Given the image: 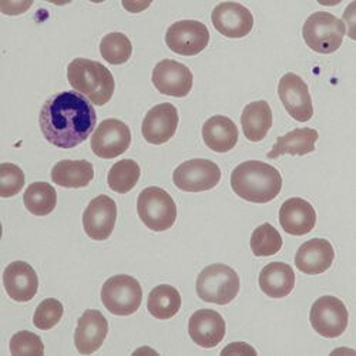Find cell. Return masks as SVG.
Wrapping results in <instances>:
<instances>
[{
    "instance_id": "cell-1",
    "label": "cell",
    "mask_w": 356,
    "mask_h": 356,
    "mask_svg": "<svg viewBox=\"0 0 356 356\" xmlns=\"http://www.w3.org/2000/svg\"><path fill=\"white\" fill-rule=\"evenodd\" d=\"M97 114L93 104L77 92H62L46 100L39 124L44 138L58 148H74L93 133Z\"/></svg>"
},
{
    "instance_id": "cell-2",
    "label": "cell",
    "mask_w": 356,
    "mask_h": 356,
    "mask_svg": "<svg viewBox=\"0 0 356 356\" xmlns=\"http://www.w3.org/2000/svg\"><path fill=\"white\" fill-rule=\"evenodd\" d=\"M234 193L245 201L266 204L282 190L281 172L266 163L250 160L236 165L231 174Z\"/></svg>"
},
{
    "instance_id": "cell-3",
    "label": "cell",
    "mask_w": 356,
    "mask_h": 356,
    "mask_svg": "<svg viewBox=\"0 0 356 356\" xmlns=\"http://www.w3.org/2000/svg\"><path fill=\"white\" fill-rule=\"evenodd\" d=\"M67 80L74 90L95 106L107 104L114 95V77L100 62L77 57L67 67Z\"/></svg>"
},
{
    "instance_id": "cell-4",
    "label": "cell",
    "mask_w": 356,
    "mask_h": 356,
    "mask_svg": "<svg viewBox=\"0 0 356 356\" xmlns=\"http://www.w3.org/2000/svg\"><path fill=\"white\" fill-rule=\"evenodd\" d=\"M195 289L204 302L227 305L240 292V277L225 264H213L200 273Z\"/></svg>"
},
{
    "instance_id": "cell-5",
    "label": "cell",
    "mask_w": 356,
    "mask_h": 356,
    "mask_svg": "<svg viewBox=\"0 0 356 356\" xmlns=\"http://www.w3.org/2000/svg\"><path fill=\"white\" fill-rule=\"evenodd\" d=\"M346 35V24L330 12H315L304 23L302 36L307 46L321 54L335 53Z\"/></svg>"
},
{
    "instance_id": "cell-6",
    "label": "cell",
    "mask_w": 356,
    "mask_h": 356,
    "mask_svg": "<svg viewBox=\"0 0 356 356\" xmlns=\"http://www.w3.org/2000/svg\"><path fill=\"white\" fill-rule=\"evenodd\" d=\"M137 213L148 229L161 232L174 225L177 220V205L165 190L148 187L138 194Z\"/></svg>"
},
{
    "instance_id": "cell-7",
    "label": "cell",
    "mask_w": 356,
    "mask_h": 356,
    "mask_svg": "<svg viewBox=\"0 0 356 356\" xmlns=\"http://www.w3.org/2000/svg\"><path fill=\"white\" fill-rule=\"evenodd\" d=\"M143 301V288L130 275H114L102 288V302L108 312L118 316H129L138 311Z\"/></svg>"
},
{
    "instance_id": "cell-8",
    "label": "cell",
    "mask_w": 356,
    "mask_h": 356,
    "mask_svg": "<svg viewBox=\"0 0 356 356\" xmlns=\"http://www.w3.org/2000/svg\"><path fill=\"white\" fill-rule=\"evenodd\" d=\"M221 180L220 167L205 159L188 160L174 170V186L186 193H202L213 190Z\"/></svg>"
},
{
    "instance_id": "cell-9",
    "label": "cell",
    "mask_w": 356,
    "mask_h": 356,
    "mask_svg": "<svg viewBox=\"0 0 356 356\" xmlns=\"http://www.w3.org/2000/svg\"><path fill=\"white\" fill-rule=\"evenodd\" d=\"M309 321L315 332L323 338H339L348 328L349 314L345 304L332 295L316 300L311 308Z\"/></svg>"
},
{
    "instance_id": "cell-10",
    "label": "cell",
    "mask_w": 356,
    "mask_h": 356,
    "mask_svg": "<svg viewBox=\"0 0 356 356\" xmlns=\"http://www.w3.org/2000/svg\"><path fill=\"white\" fill-rule=\"evenodd\" d=\"M210 42V32L198 20H180L172 23L165 33L168 49L180 56H195Z\"/></svg>"
},
{
    "instance_id": "cell-11",
    "label": "cell",
    "mask_w": 356,
    "mask_h": 356,
    "mask_svg": "<svg viewBox=\"0 0 356 356\" xmlns=\"http://www.w3.org/2000/svg\"><path fill=\"white\" fill-rule=\"evenodd\" d=\"M131 144V131L117 118L102 122L92 136V150L100 159H115L124 154Z\"/></svg>"
},
{
    "instance_id": "cell-12",
    "label": "cell",
    "mask_w": 356,
    "mask_h": 356,
    "mask_svg": "<svg viewBox=\"0 0 356 356\" xmlns=\"http://www.w3.org/2000/svg\"><path fill=\"white\" fill-rule=\"evenodd\" d=\"M278 96L293 120L300 123L311 120L314 106L308 84L302 77L295 73L284 74L278 84Z\"/></svg>"
},
{
    "instance_id": "cell-13",
    "label": "cell",
    "mask_w": 356,
    "mask_h": 356,
    "mask_svg": "<svg viewBox=\"0 0 356 356\" xmlns=\"http://www.w3.org/2000/svg\"><path fill=\"white\" fill-rule=\"evenodd\" d=\"M152 80L161 95L178 99L188 96L194 83L191 70L186 65L171 60V58H165L156 65Z\"/></svg>"
},
{
    "instance_id": "cell-14",
    "label": "cell",
    "mask_w": 356,
    "mask_h": 356,
    "mask_svg": "<svg viewBox=\"0 0 356 356\" xmlns=\"http://www.w3.org/2000/svg\"><path fill=\"white\" fill-rule=\"evenodd\" d=\"M117 221V205L108 195H99L90 201L83 214V228L95 241L110 238Z\"/></svg>"
},
{
    "instance_id": "cell-15",
    "label": "cell",
    "mask_w": 356,
    "mask_h": 356,
    "mask_svg": "<svg viewBox=\"0 0 356 356\" xmlns=\"http://www.w3.org/2000/svg\"><path fill=\"white\" fill-rule=\"evenodd\" d=\"M216 31L229 39H241L251 33L254 27L252 13L236 2H222L211 15Z\"/></svg>"
},
{
    "instance_id": "cell-16",
    "label": "cell",
    "mask_w": 356,
    "mask_h": 356,
    "mask_svg": "<svg viewBox=\"0 0 356 356\" xmlns=\"http://www.w3.org/2000/svg\"><path fill=\"white\" fill-rule=\"evenodd\" d=\"M178 110L171 103H161L148 111L143 120L141 133L147 143L161 145L170 141L178 127Z\"/></svg>"
},
{
    "instance_id": "cell-17",
    "label": "cell",
    "mask_w": 356,
    "mask_h": 356,
    "mask_svg": "<svg viewBox=\"0 0 356 356\" xmlns=\"http://www.w3.org/2000/svg\"><path fill=\"white\" fill-rule=\"evenodd\" d=\"M108 334V322L97 309H87L77 321L74 345L79 353L92 355L99 350Z\"/></svg>"
},
{
    "instance_id": "cell-18",
    "label": "cell",
    "mask_w": 356,
    "mask_h": 356,
    "mask_svg": "<svg viewBox=\"0 0 356 356\" xmlns=\"http://www.w3.org/2000/svg\"><path fill=\"white\" fill-rule=\"evenodd\" d=\"M188 334L195 345L205 349L216 348L225 337V321L217 311L200 309L188 321Z\"/></svg>"
},
{
    "instance_id": "cell-19",
    "label": "cell",
    "mask_w": 356,
    "mask_h": 356,
    "mask_svg": "<svg viewBox=\"0 0 356 356\" xmlns=\"http://www.w3.org/2000/svg\"><path fill=\"white\" fill-rule=\"evenodd\" d=\"M3 286L16 302L32 301L39 289V278L33 266L24 261H15L3 273Z\"/></svg>"
},
{
    "instance_id": "cell-20",
    "label": "cell",
    "mask_w": 356,
    "mask_h": 356,
    "mask_svg": "<svg viewBox=\"0 0 356 356\" xmlns=\"http://www.w3.org/2000/svg\"><path fill=\"white\" fill-rule=\"evenodd\" d=\"M335 251L328 240L314 238L304 243L295 255V265L307 275H318L331 268Z\"/></svg>"
},
{
    "instance_id": "cell-21",
    "label": "cell",
    "mask_w": 356,
    "mask_h": 356,
    "mask_svg": "<svg viewBox=\"0 0 356 356\" xmlns=\"http://www.w3.org/2000/svg\"><path fill=\"white\" fill-rule=\"evenodd\" d=\"M280 224L284 228V231L289 235H305L315 228V209L304 198H289L281 205Z\"/></svg>"
},
{
    "instance_id": "cell-22",
    "label": "cell",
    "mask_w": 356,
    "mask_h": 356,
    "mask_svg": "<svg viewBox=\"0 0 356 356\" xmlns=\"http://www.w3.org/2000/svg\"><path fill=\"white\" fill-rule=\"evenodd\" d=\"M205 145L216 153H228L238 143V129L229 117L213 115L202 126Z\"/></svg>"
},
{
    "instance_id": "cell-23",
    "label": "cell",
    "mask_w": 356,
    "mask_h": 356,
    "mask_svg": "<svg viewBox=\"0 0 356 356\" xmlns=\"http://www.w3.org/2000/svg\"><path fill=\"white\" fill-rule=\"evenodd\" d=\"M295 286V273L285 262L265 265L259 274V288L270 298H285Z\"/></svg>"
},
{
    "instance_id": "cell-24",
    "label": "cell",
    "mask_w": 356,
    "mask_h": 356,
    "mask_svg": "<svg viewBox=\"0 0 356 356\" xmlns=\"http://www.w3.org/2000/svg\"><path fill=\"white\" fill-rule=\"evenodd\" d=\"M95 178V167L86 160H62L51 168V180L65 188L87 187Z\"/></svg>"
},
{
    "instance_id": "cell-25",
    "label": "cell",
    "mask_w": 356,
    "mask_h": 356,
    "mask_svg": "<svg viewBox=\"0 0 356 356\" xmlns=\"http://www.w3.org/2000/svg\"><path fill=\"white\" fill-rule=\"evenodd\" d=\"M319 138V134L315 129L304 127L295 129L285 136L278 137L273 150L268 153V159H278L285 154L291 156H307L315 152V144Z\"/></svg>"
},
{
    "instance_id": "cell-26",
    "label": "cell",
    "mask_w": 356,
    "mask_h": 356,
    "mask_svg": "<svg viewBox=\"0 0 356 356\" xmlns=\"http://www.w3.org/2000/svg\"><path fill=\"white\" fill-rule=\"evenodd\" d=\"M241 124L247 140L252 143L264 140L273 127V110L270 104L265 100H258L245 106Z\"/></svg>"
},
{
    "instance_id": "cell-27",
    "label": "cell",
    "mask_w": 356,
    "mask_h": 356,
    "mask_svg": "<svg viewBox=\"0 0 356 356\" xmlns=\"http://www.w3.org/2000/svg\"><path fill=\"white\" fill-rule=\"evenodd\" d=\"M181 308V295L174 286L157 285L148 295L147 309L157 319H171Z\"/></svg>"
},
{
    "instance_id": "cell-28",
    "label": "cell",
    "mask_w": 356,
    "mask_h": 356,
    "mask_svg": "<svg viewBox=\"0 0 356 356\" xmlns=\"http://www.w3.org/2000/svg\"><path fill=\"white\" fill-rule=\"evenodd\" d=\"M26 210L36 216L44 217L53 213L57 204V193L53 186L44 181H38L27 187L23 195Z\"/></svg>"
},
{
    "instance_id": "cell-29",
    "label": "cell",
    "mask_w": 356,
    "mask_h": 356,
    "mask_svg": "<svg viewBox=\"0 0 356 356\" xmlns=\"http://www.w3.org/2000/svg\"><path fill=\"white\" fill-rule=\"evenodd\" d=\"M141 175L140 165L130 159L115 163L107 175V183L110 190L118 194L130 193L138 183Z\"/></svg>"
},
{
    "instance_id": "cell-30",
    "label": "cell",
    "mask_w": 356,
    "mask_h": 356,
    "mask_svg": "<svg viewBox=\"0 0 356 356\" xmlns=\"http://www.w3.org/2000/svg\"><path fill=\"white\" fill-rule=\"evenodd\" d=\"M100 54L110 65H124L133 54V44L124 33L113 32L102 39Z\"/></svg>"
},
{
    "instance_id": "cell-31",
    "label": "cell",
    "mask_w": 356,
    "mask_h": 356,
    "mask_svg": "<svg viewBox=\"0 0 356 356\" xmlns=\"http://www.w3.org/2000/svg\"><path fill=\"white\" fill-rule=\"evenodd\" d=\"M251 250L255 257H271L281 251L282 236L270 222L254 229L251 235Z\"/></svg>"
},
{
    "instance_id": "cell-32",
    "label": "cell",
    "mask_w": 356,
    "mask_h": 356,
    "mask_svg": "<svg viewBox=\"0 0 356 356\" xmlns=\"http://www.w3.org/2000/svg\"><path fill=\"white\" fill-rule=\"evenodd\" d=\"M63 304L60 301H57L54 298H47L42 301L33 315V325L38 330L42 331H49L60 322L63 318Z\"/></svg>"
},
{
    "instance_id": "cell-33",
    "label": "cell",
    "mask_w": 356,
    "mask_h": 356,
    "mask_svg": "<svg viewBox=\"0 0 356 356\" xmlns=\"http://www.w3.org/2000/svg\"><path fill=\"white\" fill-rule=\"evenodd\" d=\"M24 186L23 170L12 163L0 164V197H15Z\"/></svg>"
},
{
    "instance_id": "cell-34",
    "label": "cell",
    "mask_w": 356,
    "mask_h": 356,
    "mask_svg": "<svg viewBox=\"0 0 356 356\" xmlns=\"http://www.w3.org/2000/svg\"><path fill=\"white\" fill-rule=\"evenodd\" d=\"M10 353L15 356L35 355L42 356L44 353V345L40 337L31 331H20L10 339Z\"/></svg>"
},
{
    "instance_id": "cell-35",
    "label": "cell",
    "mask_w": 356,
    "mask_h": 356,
    "mask_svg": "<svg viewBox=\"0 0 356 356\" xmlns=\"http://www.w3.org/2000/svg\"><path fill=\"white\" fill-rule=\"evenodd\" d=\"M222 355H227V353H252V355H257V350L254 348H251L248 343H244V342H234L231 345H228L222 352Z\"/></svg>"
},
{
    "instance_id": "cell-36",
    "label": "cell",
    "mask_w": 356,
    "mask_h": 356,
    "mask_svg": "<svg viewBox=\"0 0 356 356\" xmlns=\"http://www.w3.org/2000/svg\"><path fill=\"white\" fill-rule=\"evenodd\" d=\"M32 6V3H2L0 5V8H2V12L5 15H20V13H24L29 8Z\"/></svg>"
},
{
    "instance_id": "cell-37",
    "label": "cell",
    "mask_w": 356,
    "mask_h": 356,
    "mask_svg": "<svg viewBox=\"0 0 356 356\" xmlns=\"http://www.w3.org/2000/svg\"><path fill=\"white\" fill-rule=\"evenodd\" d=\"M148 6H150V3H126V2L123 3V8L131 13H138V12L147 9Z\"/></svg>"
}]
</instances>
